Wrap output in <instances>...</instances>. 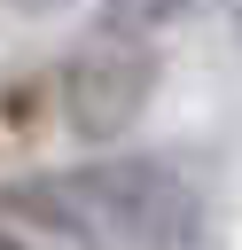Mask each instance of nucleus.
Listing matches in <instances>:
<instances>
[{
    "label": "nucleus",
    "mask_w": 242,
    "mask_h": 250,
    "mask_svg": "<svg viewBox=\"0 0 242 250\" xmlns=\"http://www.w3.org/2000/svg\"><path fill=\"white\" fill-rule=\"evenodd\" d=\"M8 219H31L86 250H195L203 203L164 156H94L78 172L0 188Z\"/></svg>",
    "instance_id": "obj_1"
},
{
    "label": "nucleus",
    "mask_w": 242,
    "mask_h": 250,
    "mask_svg": "<svg viewBox=\"0 0 242 250\" xmlns=\"http://www.w3.org/2000/svg\"><path fill=\"white\" fill-rule=\"evenodd\" d=\"M16 8H23V16H39V8H62V0H16Z\"/></svg>",
    "instance_id": "obj_4"
},
{
    "label": "nucleus",
    "mask_w": 242,
    "mask_h": 250,
    "mask_svg": "<svg viewBox=\"0 0 242 250\" xmlns=\"http://www.w3.org/2000/svg\"><path fill=\"white\" fill-rule=\"evenodd\" d=\"M0 250H23V242H16V234H0Z\"/></svg>",
    "instance_id": "obj_5"
},
{
    "label": "nucleus",
    "mask_w": 242,
    "mask_h": 250,
    "mask_svg": "<svg viewBox=\"0 0 242 250\" xmlns=\"http://www.w3.org/2000/svg\"><path fill=\"white\" fill-rule=\"evenodd\" d=\"M234 23H242V0H234Z\"/></svg>",
    "instance_id": "obj_6"
},
{
    "label": "nucleus",
    "mask_w": 242,
    "mask_h": 250,
    "mask_svg": "<svg viewBox=\"0 0 242 250\" xmlns=\"http://www.w3.org/2000/svg\"><path fill=\"white\" fill-rule=\"evenodd\" d=\"M195 0H101V23H117V31H164V23H180Z\"/></svg>",
    "instance_id": "obj_3"
},
{
    "label": "nucleus",
    "mask_w": 242,
    "mask_h": 250,
    "mask_svg": "<svg viewBox=\"0 0 242 250\" xmlns=\"http://www.w3.org/2000/svg\"><path fill=\"white\" fill-rule=\"evenodd\" d=\"M148 94H156V47H148V31L101 23L62 62V125L78 141H94V148H109L117 133H133L141 109H148Z\"/></svg>",
    "instance_id": "obj_2"
}]
</instances>
